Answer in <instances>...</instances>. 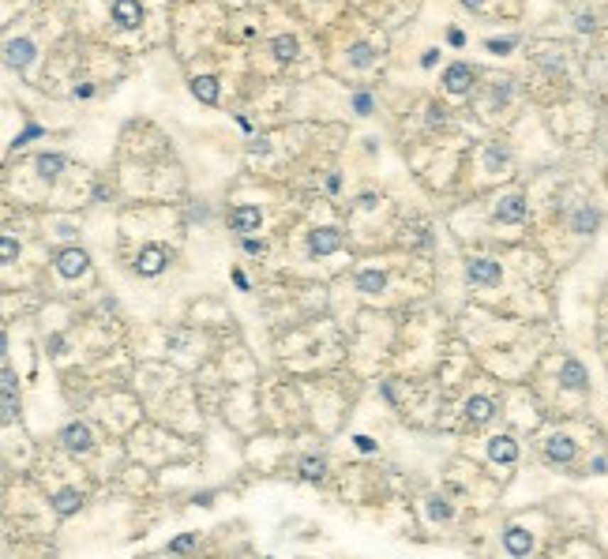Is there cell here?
<instances>
[{"label":"cell","instance_id":"cell-1","mask_svg":"<svg viewBox=\"0 0 608 559\" xmlns=\"http://www.w3.org/2000/svg\"><path fill=\"white\" fill-rule=\"evenodd\" d=\"M342 248V229H335V225H323V229H312L308 233V256H330V251Z\"/></svg>","mask_w":608,"mask_h":559},{"label":"cell","instance_id":"cell-2","mask_svg":"<svg viewBox=\"0 0 608 559\" xmlns=\"http://www.w3.org/2000/svg\"><path fill=\"white\" fill-rule=\"evenodd\" d=\"M4 53H8V68L26 72L34 64V57H38V45L31 42V38H11V42L4 45Z\"/></svg>","mask_w":608,"mask_h":559},{"label":"cell","instance_id":"cell-3","mask_svg":"<svg viewBox=\"0 0 608 559\" xmlns=\"http://www.w3.org/2000/svg\"><path fill=\"white\" fill-rule=\"evenodd\" d=\"M466 278H469V286H499L504 271H499V263H492V259H469Z\"/></svg>","mask_w":608,"mask_h":559},{"label":"cell","instance_id":"cell-4","mask_svg":"<svg viewBox=\"0 0 608 559\" xmlns=\"http://www.w3.org/2000/svg\"><path fill=\"white\" fill-rule=\"evenodd\" d=\"M60 443L75 450V455H87L90 447H94V435H90V428L83 420H72V424H64V432H60Z\"/></svg>","mask_w":608,"mask_h":559},{"label":"cell","instance_id":"cell-5","mask_svg":"<svg viewBox=\"0 0 608 559\" xmlns=\"http://www.w3.org/2000/svg\"><path fill=\"white\" fill-rule=\"evenodd\" d=\"M87 267H90V256L83 248H64L57 256V274L60 278H79V274H87Z\"/></svg>","mask_w":608,"mask_h":559},{"label":"cell","instance_id":"cell-6","mask_svg":"<svg viewBox=\"0 0 608 559\" xmlns=\"http://www.w3.org/2000/svg\"><path fill=\"white\" fill-rule=\"evenodd\" d=\"M443 87H447V94H469V87H473V72H469V64H447V72H443Z\"/></svg>","mask_w":608,"mask_h":559},{"label":"cell","instance_id":"cell-7","mask_svg":"<svg viewBox=\"0 0 608 559\" xmlns=\"http://www.w3.org/2000/svg\"><path fill=\"white\" fill-rule=\"evenodd\" d=\"M259 222H263V215H259V207H252V203H241V207H233L229 210V229L233 233H256L259 229Z\"/></svg>","mask_w":608,"mask_h":559},{"label":"cell","instance_id":"cell-8","mask_svg":"<svg viewBox=\"0 0 608 559\" xmlns=\"http://www.w3.org/2000/svg\"><path fill=\"white\" fill-rule=\"evenodd\" d=\"M165 263H169L165 248H162V244H147V248L139 251V259H136V271H139L143 278H154V274L165 271Z\"/></svg>","mask_w":608,"mask_h":559},{"label":"cell","instance_id":"cell-9","mask_svg":"<svg viewBox=\"0 0 608 559\" xmlns=\"http://www.w3.org/2000/svg\"><path fill=\"white\" fill-rule=\"evenodd\" d=\"M488 458L499 462V465L519 462V443H514L511 435H492V439H488Z\"/></svg>","mask_w":608,"mask_h":559},{"label":"cell","instance_id":"cell-10","mask_svg":"<svg viewBox=\"0 0 608 559\" xmlns=\"http://www.w3.org/2000/svg\"><path fill=\"white\" fill-rule=\"evenodd\" d=\"M545 455H548V462L567 465V462L575 458V439L571 435H552L548 443H545Z\"/></svg>","mask_w":608,"mask_h":559},{"label":"cell","instance_id":"cell-11","mask_svg":"<svg viewBox=\"0 0 608 559\" xmlns=\"http://www.w3.org/2000/svg\"><path fill=\"white\" fill-rule=\"evenodd\" d=\"M522 218H526V199H522V195H504V199H499V207H496V222L514 225V222H522Z\"/></svg>","mask_w":608,"mask_h":559},{"label":"cell","instance_id":"cell-12","mask_svg":"<svg viewBox=\"0 0 608 559\" xmlns=\"http://www.w3.org/2000/svg\"><path fill=\"white\" fill-rule=\"evenodd\" d=\"M560 383L567 391H586L590 387V376H586V368L578 364V361H563V368H560Z\"/></svg>","mask_w":608,"mask_h":559},{"label":"cell","instance_id":"cell-13","mask_svg":"<svg viewBox=\"0 0 608 559\" xmlns=\"http://www.w3.org/2000/svg\"><path fill=\"white\" fill-rule=\"evenodd\" d=\"M113 23L121 26V31H136L139 26V4L136 0H116L113 4Z\"/></svg>","mask_w":608,"mask_h":559},{"label":"cell","instance_id":"cell-14","mask_svg":"<svg viewBox=\"0 0 608 559\" xmlns=\"http://www.w3.org/2000/svg\"><path fill=\"white\" fill-rule=\"evenodd\" d=\"M79 507H83V496H79L75 488H60L57 496H53V511H57L60 518H68V514H75Z\"/></svg>","mask_w":608,"mask_h":559},{"label":"cell","instance_id":"cell-15","mask_svg":"<svg viewBox=\"0 0 608 559\" xmlns=\"http://www.w3.org/2000/svg\"><path fill=\"white\" fill-rule=\"evenodd\" d=\"M504 544H507V552H511V555H526V552L533 548V537L526 533L522 526H511L507 533H504Z\"/></svg>","mask_w":608,"mask_h":559},{"label":"cell","instance_id":"cell-16","mask_svg":"<svg viewBox=\"0 0 608 559\" xmlns=\"http://www.w3.org/2000/svg\"><path fill=\"white\" fill-rule=\"evenodd\" d=\"M492 413H496V402L492 398H469L466 402V417L473 420V424H484V420H492Z\"/></svg>","mask_w":608,"mask_h":559},{"label":"cell","instance_id":"cell-17","mask_svg":"<svg viewBox=\"0 0 608 559\" xmlns=\"http://www.w3.org/2000/svg\"><path fill=\"white\" fill-rule=\"evenodd\" d=\"M271 53H274V60H297V53H300V42H297V38L293 34H278V38H274V42H271Z\"/></svg>","mask_w":608,"mask_h":559},{"label":"cell","instance_id":"cell-18","mask_svg":"<svg viewBox=\"0 0 608 559\" xmlns=\"http://www.w3.org/2000/svg\"><path fill=\"white\" fill-rule=\"evenodd\" d=\"M383 286H387V274H383V271H376V267H368V271H361V274H357V289H361V293H368V297H376V293H383Z\"/></svg>","mask_w":608,"mask_h":559},{"label":"cell","instance_id":"cell-19","mask_svg":"<svg viewBox=\"0 0 608 559\" xmlns=\"http://www.w3.org/2000/svg\"><path fill=\"white\" fill-rule=\"evenodd\" d=\"M192 94L200 102H207V105H215L218 102V79L215 75H195L192 79Z\"/></svg>","mask_w":608,"mask_h":559},{"label":"cell","instance_id":"cell-20","mask_svg":"<svg viewBox=\"0 0 608 559\" xmlns=\"http://www.w3.org/2000/svg\"><path fill=\"white\" fill-rule=\"evenodd\" d=\"M601 225V215L593 207H582V210H575V218H571V229L575 233H593Z\"/></svg>","mask_w":608,"mask_h":559},{"label":"cell","instance_id":"cell-21","mask_svg":"<svg viewBox=\"0 0 608 559\" xmlns=\"http://www.w3.org/2000/svg\"><path fill=\"white\" fill-rule=\"evenodd\" d=\"M38 173H42L45 180H57L60 177V169H64V158L60 154H38Z\"/></svg>","mask_w":608,"mask_h":559},{"label":"cell","instance_id":"cell-22","mask_svg":"<svg viewBox=\"0 0 608 559\" xmlns=\"http://www.w3.org/2000/svg\"><path fill=\"white\" fill-rule=\"evenodd\" d=\"M372 60H376V49L368 42H353L349 45V64H353V68H368Z\"/></svg>","mask_w":608,"mask_h":559},{"label":"cell","instance_id":"cell-23","mask_svg":"<svg viewBox=\"0 0 608 559\" xmlns=\"http://www.w3.org/2000/svg\"><path fill=\"white\" fill-rule=\"evenodd\" d=\"M507 146H499V143H492V146H488V151H484V165H488V173H499V169H504L507 165Z\"/></svg>","mask_w":608,"mask_h":559},{"label":"cell","instance_id":"cell-24","mask_svg":"<svg viewBox=\"0 0 608 559\" xmlns=\"http://www.w3.org/2000/svg\"><path fill=\"white\" fill-rule=\"evenodd\" d=\"M323 473H327L323 458H300V477L304 481H323Z\"/></svg>","mask_w":608,"mask_h":559},{"label":"cell","instance_id":"cell-25","mask_svg":"<svg viewBox=\"0 0 608 559\" xmlns=\"http://www.w3.org/2000/svg\"><path fill=\"white\" fill-rule=\"evenodd\" d=\"M428 518H432V522H443V518H451V503H447L443 496H432V499H428Z\"/></svg>","mask_w":608,"mask_h":559},{"label":"cell","instance_id":"cell-26","mask_svg":"<svg viewBox=\"0 0 608 559\" xmlns=\"http://www.w3.org/2000/svg\"><path fill=\"white\" fill-rule=\"evenodd\" d=\"M353 113H357V116H368V113H372V94L357 90V94H353Z\"/></svg>","mask_w":608,"mask_h":559},{"label":"cell","instance_id":"cell-27","mask_svg":"<svg viewBox=\"0 0 608 559\" xmlns=\"http://www.w3.org/2000/svg\"><path fill=\"white\" fill-rule=\"evenodd\" d=\"M514 45H519V38H492V42H484L488 53H511Z\"/></svg>","mask_w":608,"mask_h":559},{"label":"cell","instance_id":"cell-28","mask_svg":"<svg viewBox=\"0 0 608 559\" xmlns=\"http://www.w3.org/2000/svg\"><path fill=\"white\" fill-rule=\"evenodd\" d=\"M195 548V533H180L169 541V552H192Z\"/></svg>","mask_w":608,"mask_h":559},{"label":"cell","instance_id":"cell-29","mask_svg":"<svg viewBox=\"0 0 608 559\" xmlns=\"http://www.w3.org/2000/svg\"><path fill=\"white\" fill-rule=\"evenodd\" d=\"M19 256V244H16V237H4V241H0V259L4 263H11Z\"/></svg>","mask_w":608,"mask_h":559},{"label":"cell","instance_id":"cell-30","mask_svg":"<svg viewBox=\"0 0 608 559\" xmlns=\"http://www.w3.org/2000/svg\"><path fill=\"white\" fill-rule=\"evenodd\" d=\"M507 98H511V79L496 83V90H492V102H496V105H507Z\"/></svg>","mask_w":608,"mask_h":559},{"label":"cell","instance_id":"cell-31","mask_svg":"<svg viewBox=\"0 0 608 559\" xmlns=\"http://www.w3.org/2000/svg\"><path fill=\"white\" fill-rule=\"evenodd\" d=\"M244 251H248V256H263V251H267V244L256 241V237H244Z\"/></svg>","mask_w":608,"mask_h":559},{"label":"cell","instance_id":"cell-32","mask_svg":"<svg viewBox=\"0 0 608 559\" xmlns=\"http://www.w3.org/2000/svg\"><path fill=\"white\" fill-rule=\"evenodd\" d=\"M16 413H19V406H16V391H4V417L11 420Z\"/></svg>","mask_w":608,"mask_h":559},{"label":"cell","instance_id":"cell-33","mask_svg":"<svg viewBox=\"0 0 608 559\" xmlns=\"http://www.w3.org/2000/svg\"><path fill=\"white\" fill-rule=\"evenodd\" d=\"M353 443H357V450H364V455H372V450H376V443H372L368 435H357Z\"/></svg>","mask_w":608,"mask_h":559},{"label":"cell","instance_id":"cell-34","mask_svg":"<svg viewBox=\"0 0 608 559\" xmlns=\"http://www.w3.org/2000/svg\"><path fill=\"white\" fill-rule=\"evenodd\" d=\"M34 136H42V128H38V124H31V128L23 131V136H16V146H23L26 139H34Z\"/></svg>","mask_w":608,"mask_h":559},{"label":"cell","instance_id":"cell-35","mask_svg":"<svg viewBox=\"0 0 608 559\" xmlns=\"http://www.w3.org/2000/svg\"><path fill=\"white\" fill-rule=\"evenodd\" d=\"M428 124H443V109H440V105H428Z\"/></svg>","mask_w":608,"mask_h":559},{"label":"cell","instance_id":"cell-36","mask_svg":"<svg viewBox=\"0 0 608 559\" xmlns=\"http://www.w3.org/2000/svg\"><path fill=\"white\" fill-rule=\"evenodd\" d=\"M435 60H440V49H428V53H425V57H420V64H425V68H432V64H435Z\"/></svg>","mask_w":608,"mask_h":559},{"label":"cell","instance_id":"cell-37","mask_svg":"<svg viewBox=\"0 0 608 559\" xmlns=\"http://www.w3.org/2000/svg\"><path fill=\"white\" fill-rule=\"evenodd\" d=\"M608 470V458H593L590 462V473H604Z\"/></svg>","mask_w":608,"mask_h":559},{"label":"cell","instance_id":"cell-38","mask_svg":"<svg viewBox=\"0 0 608 559\" xmlns=\"http://www.w3.org/2000/svg\"><path fill=\"white\" fill-rule=\"evenodd\" d=\"M447 42H451V45H466V34H462V31H451V34H447Z\"/></svg>","mask_w":608,"mask_h":559},{"label":"cell","instance_id":"cell-39","mask_svg":"<svg viewBox=\"0 0 608 559\" xmlns=\"http://www.w3.org/2000/svg\"><path fill=\"white\" fill-rule=\"evenodd\" d=\"M252 151H256V154H267V151H271V143H267V139H256V143H252Z\"/></svg>","mask_w":608,"mask_h":559},{"label":"cell","instance_id":"cell-40","mask_svg":"<svg viewBox=\"0 0 608 559\" xmlns=\"http://www.w3.org/2000/svg\"><path fill=\"white\" fill-rule=\"evenodd\" d=\"M578 31H593V16H578Z\"/></svg>","mask_w":608,"mask_h":559},{"label":"cell","instance_id":"cell-41","mask_svg":"<svg viewBox=\"0 0 608 559\" xmlns=\"http://www.w3.org/2000/svg\"><path fill=\"white\" fill-rule=\"evenodd\" d=\"M338 184H342V177H338V173H330V177H327V188L338 192Z\"/></svg>","mask_w":608,"mask_h":559},{"label":"cell","instance_id":"cell-42","mask_svg":"<svg viewBox=\"0 0 608 559\" xmlns=\"http://www.w3.org/2000/svg\"><path fill=\"white\" fill-rule=\"evenodd\" d=\"M357 203H361V207H376V195H372V192H364L361 199H357Z\"/></svg>","mask_w":608,"mask_h":559},{"label":"cell","instance_id":"cell-43","mask_svg":"<svg viewBox=\"0 0 608 559\" xmlns=\"http://www.w3.org/2000/svg\"><path fill=\"white\" fill-rule=\"evenodd\" d=\"M210 499H215V492H203V496H195V503H200V507H210Z\"/></svg>","mask_w":608,"mask_h":559},{"label":"cell","instance_id":"cell-44","mask_svg":"<svg viewBox=\"0 0 608 559\" xmlns=\"http://www.w3.org/2000/svg\"><path fill=\"white\" fill-rule=\"evenodd\" d=\"M462 4H466V8H481L484 0H462Z\"/></svg>","mask_w":608,"mask_h":559}]
</instances>
